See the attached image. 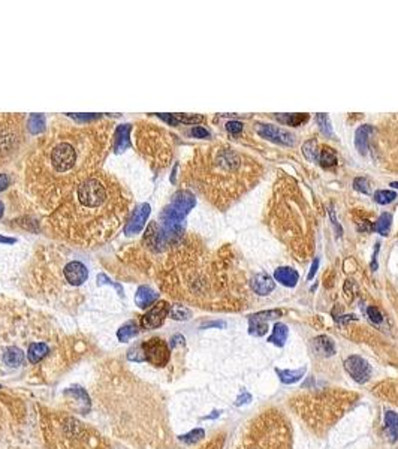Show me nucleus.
Returning <instances> with one entry per match:
<instances>
[{
    "mask_svg": "<svg viewBox=\"0 0 398 449\" xmlns=\"http://www.w3.org/2000/svg\"><path fill=\"white\" fill-rule=\"evenodd\" d=\"M169 316L175 320H187L192 316V312L187 309L186 306H172V309L169 310Z\"/></svg>",
    "mask_w": 398,
    "mask_h": 449,
    "instance_id": "32",
    "label": "nucleus"
},
{
    "mask_svg": "<svg viewBox=\"0 0 398 449\" xmlns=\"http://www.w3.org/2000/svg\"><path fill=\"white\" fill-rule=\"evenodd\" d=\"M288 336H289V328H288V325H285V323H282V322H277V323L274 325L272 334L268 337V342L275 344V346H279V347H282V346H285V343H286Z\"/></svg>",
    "mask_w": 398,
    "mask_h": 449,
    "instance_id": "20",
    "label": "nucleus"
},
{
    "mask_svg": "<svg viewBox=\"0 0 398 449\" xmlns=\"http://www.w3.org/2000/svg\"><path fill=\"white\" fill-rule=\"evenodd\" d=\"M353 189L358 190V192H362V193H370V183L367 178L364 177H358L353 180Z\"/></svg>",
    "mask_w": 398,
    "mask_h": 449,
    "instance_id": "35",
    "label": "nucleus"
},
{
    "mask_svg": "<svg viewBox=\"0 0 398 449\" xmlns=\"http://www.w3.org/2000/svg\"><path fill=\"white\" fill-rule=\"evenodd\" d=\"M169 304L166 301H158L144 316L141 317V328L156 330L163 325L166 316L169 315Z\"/></svg>",
    "mask_w": 398,
    "mask_h": 449,
    "instance_id": "9",
    "label": "nucleus"
},
{
    "mask_svg": "<svg viewBox=\"0 0 398 449\" xmlns=\"http://www.w3.org/2000/svg\"><path fill=\"white\" fill-rule=\"evenodd\" d=\"M219 415H220V412H217V410H216V412H212V415H208V416H204V420H212V418H217Z\"/></svg>",
    "mask_w": 398,
    "mask_h": 449,
    "instance_id": "47",
    "label": "nucleus"
},
{
    "mask_svg": "<svg viewBox=\"0 0 398 449\" xmlns=\"http://www.w3.org/2000/svg\"><path fill=\"white\" fill-rule=\"evenodd\" d=\"M50 352V347L47 343H32L27 349V360L30 364L41 363Z\"/></svg>",
    "mask_w": 398,
    "mask_h": 449,
    "instance_id": "17",
    "label": "nucleus"
},
{
    "mask_svg": "<svg viewBox=\"0 0 398 449\" xmlns=\"http://www.w3.org/2000/svg\"><path fill=\"white\" fill-rule=\"evenodd\" d=\"M27 129L33 135L45 132L47 129V120L44 114H32L27 120Z\"/></svg>",
    "mask_w": 398,
    "mask_h": 449,
    "instance_id": "22",
    "label": "nucleus"
},
{
    "mask_svg": "<svg viewBox=\"0 0 398 449\" xmlns=\"http://www.w3.org/2000/svg\"><path fill=\"white\" fill-rule=\"evenodd\" d=\"M3 363L9 367H20L24 363V352L17 346L8 347L3 353Z\"/></svg>",
    "mask_w": 398,
    "mask_h": 449,
    "instance_id": "18",
    "label": "nucleus"
},
{
    "mask_svg": "<svg viewBox=\"0 0 398 449\" xmlns=\"http://www.w3.org/2000/svg\"><path fill=\"white\" fill-rule=\"evenodd\" d=\"M250 400H252V396H250L249 393H244L242 396H239L238 398H237L235 404H237V406H241V404H244V403H249Z\"/></svg>",
    "mask_w": 398,
    "mask_h": 449,
    "instance_id": "42",
    "label": "nucleus"
},
{
    "mask_svg": "<svg viewBox=\"0 0 398 449\" xmlns=\"http://www.w3.org/2000/svg\"><path fill=\"white\" fill-rule=\"evenodd\" d=\"M302 155L305 156V159L309 162H318L319 160V150H318V142L315 139H309L304 142L302 145Z\"/></svg>",
    "mask_w": 398,
    "mask_h": 449,
    "instance_id": "28",
    "label": "nucleus"
},
{
    "mask_svg": "<svg viewBox=\"0 0 398 449\" xmlns=\"http://www.w3.org/2000/svg\"><path fill=\"white\" fill-rule=\"evenodd\" d=\"M204 436H205V431H204L202 428H195V430H192L190 433L180 436V440L185 442V443H187V445H193V443L199 442Z\"/></svg>",
    "mask_w": 398,
    "mask_h": 449,
    "instance_id": "31",
    "label": "nucleus"
},
{
    "mask_svg": "<svg viewBox=\"0 0 398 449\" xmlns=\"http://www.w3.org/2000/svg\"><path fill=\"white\" fill-rule=\"evenodd\" d=\"M192 135H193L195 138H208V136H210L208 131L204 129V128H201V126L193 128V129H192Z\"/></svg>",
    "mask_w": 398,
    "mask_h": 449,
    "instance_id": "39",
    "label": "nucleus"
},
{
    "mask_svg": "<svg viewBox=\"0 0 398 449\" xmlns=\"http://www.w3.org/2000/svg\"><path fill=\"white\" fill-rule=\"evenodd\" d=\"M397 199V193L392 190H377L374 193V201L380 205H388Z\"/></svg>",
    "mask_w": 398,
    "mask_h": 449,
    "instance_id": "30",
    "label": "nucleus"
},
{
    "mask_svg": "<svg viewBox=\"0 0 398 449\" xmlns=\"http://www.w3.org/2000/svg\"><path fill=\"white\" fill-rule=\"evenodd\" d=\"M313 347L316 350L318 355L322 356H332L335 353V344L332 342V339L326 337V336H319L313 340Z\"/></svg>",
    "mask_w": 398,
    "mask_h": 449,
    "instance_id": "19",
    "label": "nucleus"
},
{
    "mask_svg": "<svg viewBox=\"0 0 398 449\" xmlns=\"http://www.w3.org/2000/svg\"><path fill=\"white\" fill-rule=\"evenodd\" d=\"M177 344H185V337H183V336H180V334H177V336H174V337L171 339L169 347H175Z\"/></svg>",
    "mask_w": 398,
    "mask_h": 449,
    "instance_id": "41",
    "label": "nucleus"
},
{
    "mask_svg": "<svg viewBox=\"0 0 398 449\" xmlns=\"http://www.w3.org/2000/svg\"><path fill=\"white\" fill-rule=\"evenodd\" d=\"M150 216V205L148 204H142L136 212L133 213L131 220L128 222L126 228H125V234L126 235H136L142 231L147 219Z\"/></svg>",
    "mask_w": 398,
    "mask_h": 449,
    "instance_id": "11",
    "label": "nucleus"
},
{
    "mask_svg": "<svg viewBox=\"0 0 398 449\" xmlns=\"http://www.w3.org/2000/svg\"><path fill=\"white\" fill-rule=\"evenodd\" d=\"M138 148L148 158L155 166H165L171 158V150L165 133L153 128H139L138 132Z\"/></svg>",
    "mask_w": 398,
    "mask_h": 449,
    "instance_id": "6",
    "label": "nucleus"
},
{
    "mask_svg": "<svg viewBox=\"0 0 398 449\" xmlns=\"http://www.w3.org/2000/svg\"><path fill=\"white\" fill-rule=\"evenodd\" d=\"M138 331H139L138 323H136L135 320H131V322H126L125 325H121V326L118 328V331H117V337H118L120 342L126 343V342H129L131 339H133V337L138 334Z\"/></svg>",
    "mask_w": 398,
    "mask_h": 449,
    "instance_id": "23",
    "label": "nucleus"
},
{
    "mask_svg": "<svg viewBox=\"0 0 398 449\" xmlns=\"http://www.w3.org/2000/svg\"><path fill=\"white\" fill-rule=\"evenodd\" d=\"M195 204L196 199L193 193H190L189 190H180L178 193H175L171 204L162 213L160 228L169 240L175 241L181 237V222L195 207Z\"/></svg>",
    "mask_w": 398,
    "mask_h": 449,
    "instance_id": "4",
    "label": "nucleus"
},
{
    "mask_svg": "<svg viewBox=\"0 0 398 449\" xmlns=\"http://www.w3.org/2000/svg\"><path fill=\"white\" fill-rule=\"evenodd\" d=\"M318 266H319V259H315L313 261V265H312V270H310V273H309V280H312L313 277H315V274H316V271H318Z\"/></svg>",
    "mask_w": 398,
    "mask_h": 449,
    "instance_id": "44",
    "label": "nucleus"
},
{
    "mask_svg": "<svg viewBox=\"0 0 398 449\" xmlns=\"http://www.w3.org/2000/svg\"><path fill=\"white\" fill-rule=\"evenodd\" d=\"M346 371L350 374V377L358 383H365L372 377V367L370 364L358 355H352L345 361Z\"/></svg>",
    "mask_w": 398,
    "mask_h": 449,
    "instance_id": "8",
    "label": "nucleus"
},
{
    "mask_svg": "<svg viewBox=\"0 0 398 449\" xmlns=\"http://www.w3.org/2000/svg\"><path fill=\"white\" fill-rule=\"evenodd\" d=\"M109 141V123L54 125L26 160L28 196L41 210L53 213L77 186L99 171Z\"/></svg>",
    "mask_w": 398,
    "mask_h": 449,
    "instance_id": "1",
    "label": "nucleus"
},
{
    "mask_svg": "<svg viewBox=\"0 0 398 449\" xmlns=\"http://www.w3.org/2000/svg\"><path fill=\"white\" fill-rule=\"evenodd\" d=\"M266 331H268V320L258 316V313L250 316V319H249V333L252 336L262 337V336H265Z\"/></svg>",
    "mask_w": 398,
    "mask_h": 449,
    "instance_id": "21",
    "label": "nucleus"
},
{
    "mask_svg": "<svg viewBox=\"0 0 398 449\" xmlns=\"http://www.w3.org/2000/svg\"><path fill=\"white\" fill-rule=\"evenodd\" d=\"M3 210H5V208H3V204L0 202V217L3 216Z\"/></svg>",
    "mask_w": 398,
    "mask_h": 449,
    "instance_id": "48",
    "label": "nucleus"
},
{
    "mask_svg": "<svg viewBox=\"0 0 398 449\" xmlns=\"http://www.w3.org/2000/svg\"><path fill=\"white\" fill-rule=\"evenodd\" d=\"M358 229L359 231H362V232H369V231H372L373 226L370 222H367V220H362V223H359L358 225Z\"/></svg>",
    "mask_w": 398,
    "mask_h": 449,
    "instance_id": "43",
    "label": "nucleus"
},
{
    "mask_svg": "<svg viewBox=\"0 0 398 449\" xmlns=\"http://www.w3.org/2000/svg\"><path fill=\"white\" fill-rule=\"evenodd\" d=\"M226 129H228V132L232 133V135H238L242 131V123H239V122H229L226 125Z\"/></svg>",
    "mask_w": 398,
    "mask_h": 449,
    "instance_id": "38",
    "label": "nucleus"
},
{
    "mask_svg": "<svg viewBox=\"0 0 398 449\" xmlns=\"http://www.w3.org/2000/svg\"><path fill=\"white\" fill-rule=\"evenodd\" d=\"M105 283L106 285H111V286H114L117 291L123 295V289H121V286H120L118 283H114V282H111V280L106 277L105 274H99V276H98V285H105Z\"/></svg>",
    "mask_w": 398,
    "mask_h": 449,
    "instance_id": "37",
    "label": "nucleus"
},
{
    "mask_svg": "<svg viewBox=\"0 0 398 449\" xmlns=\"http://www.w3.org/2000/svg\"><path fill=\"white\" fill-rule=\"evenodd\" d=\"M316 122H318L320 131L325 133L326 136H332V126H331V120L326 114H318L316 115Z\"/></svg>",
    "mask_w": 398,
    "mask_h": 449,
    "instance_id": "33",
    "label": "nucleus"
},
{
    "mask_svg": "<svg viewBox=\"0 0 398 449\" xmlns=\"http://www.w3.org/2000/svg\"><path fill=\"white\" fill-rule=\"evenodd\" d=\"M158 298H159V295L150 286H141L135 295V304L141 309H147V307L153 306Z\"/></svg>",
    "mask_w": 398,
    "mask_h": 449,
    "instance_id": "14",
    "label": "nucleus"
},
{
    "mask_svg": "<svg viewBox=\"0 0 398 449\" xmlns=\"http://www.w3.org/2000/svg\"><path fill=\"white\" fill-rule=\"evenodd\" d=\"M242 449H292V433L277 410H265L250 424Z\"/></svg>",
    "mask_w": 398,
    "mask_h": 449,
    "instance_id": "3",
    "label": "nucleus"
},
{
    "mask_svg": "<svg viewBox=\"0 0 398 449\" xmlns=\"http://www.w3.org/2000/svg\"><path fill=\"white\" fill-rule=\"evenodd\" d=\"M256 132H258L259 136L266 138V139H269L272 142H280V144H285V145H293L295 144V136L292 133L282 129V128L272 126V125H258Z\"/></svg>",
    "mask_w": 398,
    "mask_h": 449,
    "instance_id": "10",
    "label": "nucleus"
},
{
    "mask_svg": "<svg viewBox=\"0 0 398 449\" xmlns=\"http://www.w3.org/2000/svg\"><path fill=\"white\" fill-rule=\"evenodd\" d=\"M275 373L279 374V377H280V380L283 383L291 385V383H295V382L302 379V376L305 374V367L298 369V370H279V369H275Z\"/></svg>",
    "mask_w": 398,
    "mask_h": 449,
    "instance_id": "24",
    "label": "nucleus"
},
{
    "mask_svg": "<svg viewBox=\"0 0 398 449\" xmlns=\"http://www.w3.org/2000/svg\"><path fill=\"white\" fill-rule=\"evenodd\" d=\"M373 133H374V129H373V126H370V125H364V126L358 128V131L355 133V145H356V148H358L359 153H362V155L367 153V150H369V139H370V136H372Z\"/></svg>",
    "mask_w": 398,
    "mask_h": 449,
    "instance_id": "15",
    "label": "nucleus"
},
{
    "mask_svg": "<svg viewBox=\"0 0 398 449\" xmlns=\"http://www.w3.org/2000/svg\"><path fill=\"white\" fill-rule=\"evenodd\" d=\"M275 117L280 122L291 125V126H299L309 120V114H282V115H275Z\"/></svg>",
    "mask_w": 398,
    "mask_h": 449,
    "instance_id": "29",
    "label": "nucleus"
},
{
    "mask_svg": "<svg viewBox=\"0 0 398 449\" xmlns=\"http://www.w3.org/2000/svg\"><path fill=\"white\" fill-rule=\"evenodd\" d=\"M385 424L386 428L389 431V437L391 442H395L398 439V415L392 410H386L385 412Z\"/></svg>",
    "mask_w": 398,
    "mask_h": 449,
    "instance_id": "25",
    "label": "nucleus"
},
{
    "mask_svg": "<svg viewBox=\"0 0 398 449\" xmlns=\"http://www.w3.org/2000/svg\"><path fill=\"white\" fill-rule=\"evenodd\" d=\"M9 177H8V174H3V172H0V192L2 190H5L8 186H9Z\"/></svg>",
    "mask_w": 398,
    "mask_h": 449,
    "instance_id": "40",
    "label": "nucleus"
},
{
    "mask_svg": "<svg viewBox=\"0 0 398 449\" xmlns=\"http://www.w3.org/2000/svg\"><path fill=\"white\" fill-rule=\"evenodd\" d=\"M141 349L144 353V361H148L156 367H163L169 361V346L159 337L144 342L141 344Z\"/></svg>",
    "mask_w": 398,
    "mask_h": 449,
    "instance_id": "7",
    "label": "nucleus"
},
{
    "mask_svg": "<svg viewBox=\"0 0 398 449\" xmlns=\"http://www.w3.org/2000/svg\"><path fill=\"white\" fill-rule=\"evenodd\" d=\"M175 117V120L180 123H186V125H195V123H199L204 120L202 115H185V114H172Z\"/></svg>",
    "mask_w": 398,
    "mask_h": 449,
    "instance_id": "34",
    "label": "nucleus"
},
{
    "mask_svg": "<svg viewBox=\"0 0 398 449\" xmlns=\"http://www.w3.org/2000/svg\"><path fill=\"white\" fill-rule=\"evenodd\" d=\"M24 117L20 114H0V166L14 158L24 138Z\"/></svg>",
    "mask_w": 398,
    "mask_h": 449,
    "instance_id": "5",
    "label": "nucleus"
},
{
    "mask_svg": "<svg viewBox=\"0 0 398 449\" xmlns=\"http://www.w3.org/2000/svg\"><path fill=\"white\" fill-rule=\"evenodd\" d=\"M252 288L255 293L258 295H269L271 292L274 291L275 288V282L271 279V276H268L266 273H261V274H256L252 280Z\"/></svg>",
    "mask_w": 398,
    "mask_h": 449,
    "instance_id": "12",
    "label": "nucleus"
},
{
    "mask_svg": "<svg viewBox=\"0 0 398 449\" xmlns=\"http://www.w3.org/2000/svg\"><path fill=\"white\" fill-rule=\"evenodd\" d=\"M274 279L286 288H293L298 283L299 276L296 270H293L291 266H280L274 271Z\"/></svg>",
    "mask_w": 398,
    "mask_h": 449,
    "instance_id": "13",
    "label": "nucleus"
},
{
    "mask_svg": "<svg viewBox=\"0 0 398 449\" xmlns=\"http://www.w3.org/2000/svg\"><path fill=\"white\" fill-rule=\"evenodd\" d=\"M319 162L323 168H332L337 165V153L331 147H323L320 155H319Z\"/></svg>",
    "mask_w": 398,
    "mask_h": 449,
    "instance_id": "27",
    "label": "nucleus"
},
{
    "mask_svg": "<svg viewBox=\"0 0 398 449\" xmlns=\"http://www.w3.org/2000/svg\"><path fill=\"white\" fill-rule=\"evenodd\" d=\"M204 326L205 328H208V326H222L223 328L225 326V322H210V323H205Z\"/></svg>",
    "mask_w": 398,
    "mask_h": 449,
    "instance_id": "46",
    "label": "nucleus"
},
{
    "mask_svg": "<svg viewBox=\"0 0 398 449\" xmlns=\"http://www.w3.org/2000/svg\"><path fill=\"white\" fill-rule=\"evenodd\" d=\"M367 315L370 317V320L374 322V323H380L382 320H383V316H382V313L379 312V309L377 307H369V310H367Z\"/></svg>",
    "mask_w": 398,
    "mask_h": 449,
    "instance_id": "36",
    "label": "nucleus"
},
{
    "mask_svg": "<svg viewBox=\"0 0 398 449\" xmlns=\"http://www.w3.org/2000/svg\"><path fill=\"white\" fill-rule=\"evenodd\" d=\"M131 208V196L118 180L102 171L85 178L50 213L48 228L65 241L93 247L115 235Z\"/></svg>",
    "mask_w": 398,
    "mask_h": 449,
    "instance_id": "2",
    "label": "nucleus"
},
{
    "mask_svg": "<svg viewBox=\"0 0 398 449\" xmlns=\"http://www.w3.org/2000/svg\"><path fill=\"white\" fill-rule=\"evenodd\" d=\"M115 152L121 153L129 148L131 145V125H121L118 126L115 132Z\"/></svg>",
    "mask_w": 398,
    "mask_h": 449,
    "instance_id": "16",
    "label": "nucleus"
},
{
    "mask_svg": "<svg viewBox=\"0 0 398 449\" xmlns=\"http://www.w3.org/2000/svg\"><path fill=\"white\" fill-rule=\"evenodd\" d=\"M15 241H17L15 238H6L0 235V243H2V244H12V243H15Z\"/></svg>",
    "mask_w": 398,
    "mask_h": 449,
    "instance_id": "45",
    "label": "nucleus"
},
{
    "mask_svg": "<svg viewBox=\"0 0 398 449\" xmlns=\"http://www.w3.org/2000/svg\"><path fill=\"white\" fill-rule=\"evenodd\" d=\"M391 225H392V216H391V213H383V214L377 219V222H376V225L373 226V229H374L377 234H380V235H388L389 231H391Z\"/></svg>",
    "mask_w": 398,
    "mask_h": 449,
    "instance_id": "26",
    "label": "nucleus"
},
{
    "mask_svg": "<svg viewBox=\"0 0 398 449\" xmlns=\"http://www.w3.org/2000/svg\"><path fill=\"white\" fill-rule=\"evenodd\" d=\"M391 186H392L394 189H398V182H394V183H391Z\"/></svg>",
    "mask_w": 398,
    "mask_h": 449,
    "instance_id": "49",
    "label": "nucleus"
}]
</instances>
